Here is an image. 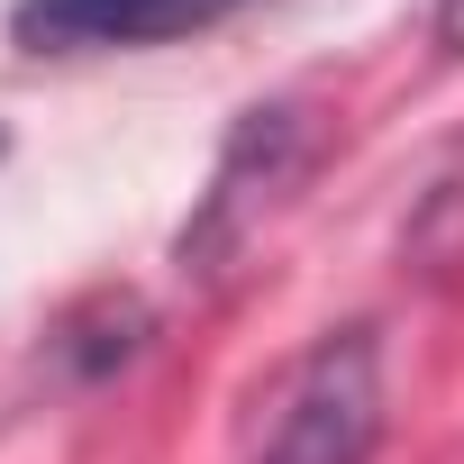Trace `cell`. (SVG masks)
I'll list each match as a JSON object with an SVG mask.
<instances>
[{
	"mask_svg": "<svg viewBox=\"0 0 464 464\" xmlns=\"http://www.w3.org/2000/svg\"><path fill=\"white\" fill-rule=\"evenodd\" d=\"M437 46L464 55V0H437Z\"/></svg>",
	"mask_w": 464,
	"mask_h": 464,
	"instance_id": "cell-4",
	"label": "cell"
},
{
	"mask_svg": "<svg viewBox=\"0 0 464 464\" xmlns=\"http://www.w3.org/2000/svg\"><path fill=\"white\" fill-rule=\"evenodd\" d=\"M0 146H10V137H0Z\"/></svg>",
	"mask_w": 464,
	"mask_h": 464,
	"instance_id": "cell-5",
	"label": "cell"
},
{
	"mask_svg": "<svg viewBox=\"0 0 464 464\" xmlns=\"http://www.w3.org/2000/svg\"><path fill=\"white\" fill-rule=\"evenodd\" d=\"M292 164H301V110H246V128L227 137V155H218V173H209V191H200V209H191V227H182V274L200 265H218V256H237L246 246V227H256V209H274V191L292 182Z\"/></svg>",
	"mask_w": 464,
	"mask_h": 464,
	"instance_id": "cell-3",
	"label": "cell"
},
{
	"mask_svg": "<svg viewBox=\"0 0 464 464\" xmlns=\"http://www.w3.org/2000/svg\"><path fill=\"white\" fill-rule=\"evenodd\" d=\"M382 446V337L328 328L310 337L256 401L246 464H373Z\"/></svg>",
	"mask_w": 464,
	"mask_h": 464,
	"instance_id": "cell-1",
	"label": "cell"
},
{
	"mask_svg": "<svg viewBox=\"0 0 464 464\" xmlns=\"http://www.w3.org/2000/svg\"><path fill=\"white\" fill-rule=\"evenodd\" d=\"M246 0H10V46L28 55H137L227 28Z\"/></svg>",
	"mask_w": 464,
	"mask_h": 464,
	"instance_id": "cell-2",
	"label": "cell"
}]
</instances>
